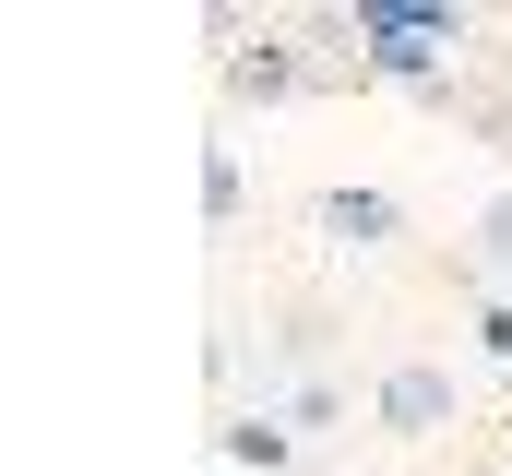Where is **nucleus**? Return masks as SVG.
Masks as SVG:
<instances>
[{
    "label": "nucleus",
    "instance_id": "f257e3e1",
    "mask_svg": "<svg viewBox=\"0 0 512 476\" xmlns=\"http://www.w3.org/2000/svg\"><path fill=\"white\" fill-rule=\"evenodd\" d=\"M370 417H382V441H441V429H465V369H453V357H393L382 381H370Z\"/></svg>",
    "mask_w": 512,
    "mask_h": 476
},
{
    "label": "nucleus",
    "instance_id": "f03ea898",
    "mask_svg": "<svg viewBox=\"0 0 512 476\" xmlns=\"http://www.w3.org/2000/svg\"><path fill=\"white\" fill-rule=\"evenodd\" d=\"M310 227L334 238L346 262H382L393 238H405V203H393L382 179H334V191H310Z\"/></svg>",
    "mask_w": 512,
    "mask_h": 476
},
{
    "label": "nucleus",
    "instance_id": "7ed1b4c3",
    "mask_svg": "<svg viewBox=\"0 0 512 476\" xmlns=\"http://www.w3.org/2000/svg\"><path fill=\"white\" fill-rule=\"evenodd\" d=\"M453 286H465V298H501V286H512V179L489 191V203H477V227H465V262H453Z\"/></svg>",
    "mask_w": 512,
    "mask_h": 476
},
{
    "label": "nucleus",
    "instance_id": "20e7f679",
    "mask_svg": "<svg viewBox=\"0 0 512 476\" xmlns=\"http://www.w3.org/2000/svg\"><path fill=\"white\" fill-rule=\"evenodd\" d=\"M298 84H310V60H298L286 36H251V48H227V96H239V108H286Z\"/></svg>",
    "mask_w": 512,
    "mask_h": 476
},
{
    "label": "nucleus",
    "instance_id": "39448f33",
    "mask_svg": "<svg viewBox=\"0 0 512 476\" xmlns=\"http://www.w3.org/2000/svg\"><path fill=\"white\" fill-rule=\"evenodd\" d=\"M215 453H227L239 476H286V465H298V429H286L274 405H227V429H215Z\"/></svg>",
    "mask_w": 512,
    "mask_h": 476
},
{
    "label": "nucleus",
    "instance_id": "423d86ee",
    "mask_svg": "<svg viewBox=\"0 0 512 476\" xmlns=\"http://www.w3.org/2000/svg\"><path fill=\"white\" fill-rule=\"evenodd\" d=\"M298 441H322V429H346V381L334 369H310V381H286V405H274Z\"/></svg>",
    "mask_w": 512,
    "mask_h": 476
},
{
    "label": "nucleus",
    "instance_id": "0eeeda50",
    "mask_svg": "<svg viewBox=\"0 0 512 476\" xmlns=\"http://www.w3.org/2000/svg\"><path fill=\"white\" fill-rule=\"evenodd\" d=\"M239 203H251V167H239V143H215L203 155V227H239Z\"/></svg>",
    "mask_w": 512,
    "mask_h": 476
},
{
    "label": "nucleus",
    "instance_id": "6e6552de",
    "mask_svg": "<svg viewBox=\"0 0 512 476\" xmlns=\"http://www.w3.org/2000/svg\"><path fill=\"white\" fill-rule=\"evenodd\" d=\"M477 357H501V369H512V298H477Z\"/></svg>",
    "mask_w": 512,
    "mask_h": 476
}]
</instances>
